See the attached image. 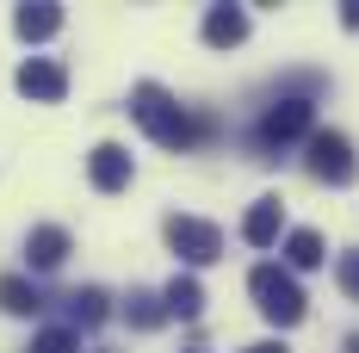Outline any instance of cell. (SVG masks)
Returning a JSON list of instances; mask_svg holds the SVG:
<instances>
[{
    "instance_id": "1",
    "label": "cell",
    "mask_w": 359,
    "mask_h": 353,
    "mask_svg": "<svg viewBox=\"0 0 359 353\" xmlns=\"http://www.w3.org/2000/svg\"><path fill=\"white\" fill-rule=\"evenodd\" d=\"M130 118H137V124H143L161 149H192L198 137H211V124H198L186 106H174V100H168L155 81H143V87L130 93Z\"/></svg>"
},
{
    "instance_id": "2",
    "label": "cell",
    "mask_w": 359,
    "mask_h": 353,
    "mask_svg": "<svg viewBox=\"0 0 359 353\" xmlns=\"http://www.w3.org/2000/svg\"><path fill=\"white\" fill-rule=\"evenodd\" d=\"M248 291H254V304H260V317H266V322H279V328L304 322V291H297V279H291L285 267H254Z\"/></svg>"
},
{
    "instance_id": "3",
    "label": "cell",
    "mask_w": 359,
    "mask_h": 353,
    "mask_svg": "<svg viewBox=\"0 0 359 353\" xmlns=\"http://www.w3.org/2000/svg\"><path fill=\"white\" fill-rule=\"evenodd\" d=\"M168 248L180 260H192V267H211L223 254V229L205 223V217H168Z\"/></svg>"
},
{
    "instance_id": "4",
    "label": "cell",
    "mask_w": 359,
    "mask_h": 353,
    "mask_svg": "<svg viewBox=\"0 0 359 353\" xmlns=\"http://www.w3.org/2000/svg\"><path fill=\"white\" fill-rule=\"evenodd\" d=\"M310 174L328 180V186H347L353 180V142L341 137V131H310Z\"/></svg>"
},
{
    "instance_id": "5",
    "label": "cell",
    "mask_w": 359,
    "mask_h": 353,
    "mask_svg": "<svg viewBox=\"0 0 359 353\" xmlns=\"http://www.w3.org/2000/svg\"><path fill=\"white\" fill-rule=\"evenodd\" d=\"M310 118H316L310 100H279V106L260 118V142H266V149H279V142L304 137V131H310Z\"/></svg>"
},
{
    "instance_id": "6",
    "label": "cell",
    "mask_w": 359,
    "mask_h": 353,
    "mask_svg": "<svg viewBox=\"0 0 359 353\" xmlns=\"http://www.w3.org/2000/svg\"><path fill=\"white\" fill-rule=\"evenodd\" d=\"M19 93H25V100H43V106H56V100L69 93V74H62V62H43V56H32V62L19 69Z\"/></svg>"
},
{
    "instance_id": "7",
    "label": "cell",
    "mask_w": 359,
    "mask_h": 353,
    "mask_svg": "<svg viewBox=\"0 0 359 353\" xmlns=\"http://www.w3.org/2000/svg\"><path fill=\"white\" fill-rule=\"evenodd\" d=\"M87 180H93L100 192H124V186H130V149L100 142V149L87 155Z\"/></svg>"
},
{
    "instance_id": "8",
    "label": "cell",
    "mask_w": 359,
    "mask_h": 353,
    "mask_svg": "<svg viewBox=\"0 0 359 353\" xmlns=\"http://www.w3.org/2000/svg\"><path fill=\"white\" fill-rule=\"evenodd\" d=\"M279 223H285V205H279V199H254L248 217H242V242L273 248V242H279Z\"/></svg>"
},
{
    "instance_id": "9",
    "label": "cell",
    "mask_w": 359,
    "mask_h": 353,
    "mask_svg": "<svg viewBox=\"0 0 359 353\" xmlns=\"http://www.w3.org/2000/svg\"><path fill=\"white\" fill-rule=\"evenodd\" d=\"M25 260H32L37 273L62 267V260H69V229H56V223H43V229H32V242H25Z\"/></svg>"
},
{
    "instance_id": "10",
    "label": "cell",
    "mask_w": 359,
    "mask_h": 353,
    "mask_svg": "<svg viewBox=\"0 0 359 353\" xmlns=\"http://www.w3.org/2000/svg\"><path fill=\"white\" fill-rule=\"evenodd\" d=\"M248 37V13L242 6H211L205 13V44L211 50H229V44H242Z\"/></svg>"
},
{
    "instance_id": "11",
    "label": "cell",
    "mask_w": 359,
    "mask_h": 353,
    "mask_svg": "<svg viewBox=\"0 0 359 353\" xmlns=\"http://www.w3.org/2000/svg\"><path fill=\"white\" fill-rule=\"evenodd\" d=\"M161 304H168V317L192 322L198 310H205V285L192 279V273H174V279H168V291H161Z\"/></svg>"
},
{
    "instance_id": "12",
    "label": "cell",
    "mask_w": 359,
    "mask_h": 353,
    "mask_svg": "<svg viewBox=\"0 0 359 353\" xmlns=\"http://www.w3.org/2000/svg\"><path fill=\"white\" fill-rule=\"evenodd\" d=\"M13 32L19 37H56L62 32V6H50V0H43V6H19V13H13Z\"/></svg>"
},
{
    "instance_id": "13",
    "label": "cell",
    "mask_w": 359,
    "mask_h": 353,
    "mask_svg": "<svg viewBox=\"0 0 359 353\" xmlns=\"http://www.w3.org/2000/svg\"><path fill=\"white\" fill-rule=\"evenodd\" d=\"M0 310H6V317H37V310H43V298H37L32 279L6 273V279H0Z\"/></svg>"
},
{
    "instance_id": "14",
    "label": "cell",
    "mask_w": 359,
    "mask_h": 353,
    "mask_svg": "<svg viewBox=\"0 0 359 353\" xmlns=\"http://www.w3.org/2000/svg\"><path fill=\"white\" fill-rule=\"evenodd\" d=\"M69 317L81 322V328H100V322H106V291H100V285H81L69 298Z\"/></svg>"
},
{
    "instance_id": "15",
    "label": "cell",
    "mask_w": 359,
    "mask_h": 353,
    "mask_svg": "<svg viewBox=\"0 0 359 353\" xmlns=\"http://www.w3.org/2000/svg\"><path fill=\"white\" fill-rule=\"evenodd\" d=\"M124 317H130V328H161L168 304H161L155 291H130V298H124Z\"/></svg>"
},
{
    "instance_id": "16",
    "label": "cell",
    "mask_w": 359,
    "mask_h": 353,
    "mask_svg": "<svg viewBox=\"0 0 359 353\" xmlns=\"http://www.w3.org/2000/svg\"><path fill=\"white\" fill-rule=\"evenodd\" d=\"M285 260L291 267H323V236H316V229H291L285 236Z\"/></svg>"
},
{
    "instance_id": "17",
    "label": "cell",
    "mask_w": 359,
    "mask_h": 353,
    "mask_svg": "<svg viewBox=\"0 0 359 353\" xmlns=\"http://www.w3.org/2000/svg\"><path fill=\"white\" fill-rule=\"evenodd\" d=\"M32 353H74V335L69 328H43V335L32 341Z\"/></svg>"
},
{
    "instance_id": "18",
    "label": "cell",
    "mask_w": 359,
    "mask_h": 353,
    "mask_svg": "<svg viewBox=\"0 0 359 353\" xmlns=\"http://www.w3.org/2000/svg\"><path fill=\"white\" fill-rule=\"evenodd\" d=\"M341 291L359 298V248H353V254H341Z\"/></svg>"
},
{
    "instance_id": "19",
    "label": "cell",
    "mask_w": 359,
    "mask_h": 353,
    "mask_svg": "<svg viewBox=\"0 0 359 353\" xmlns=\"http://www.w3.org/2000/svg\"><path fill=\"white\" fill-rule=\"evenodd\" d=\"M341 19H347V25L359 32V0H347V6H341Z\"/></svg>"
},
{
    "instance_id": "20",
    "label": "cell",
    "mask_w": 359,
    "mask_h": 353,
    "mask_svg": "<svg viewBox=\"0 0 359 353\" xmlns=\"http://www.w3.org/2000/svg\"><path fill=\"white\" fill-rule=\"evenodd\" d=\"M248 353H285V347H279V341H254Z\"/></svg>"
},
{
    "instance_id": "21",
    "label": "cell",
    "mask_w": 359,
    "mask_h": 353,
    "mask_svg": "<svg viewBox=\"0 0 359 353\" xmlns=\"http://www.w3.org/2000/svg\"><path fill=\"white\" fill-rule=\"evenodd\" d=\"M186 353H205V347H186Z\"/></svg>"
}]
</instances>
